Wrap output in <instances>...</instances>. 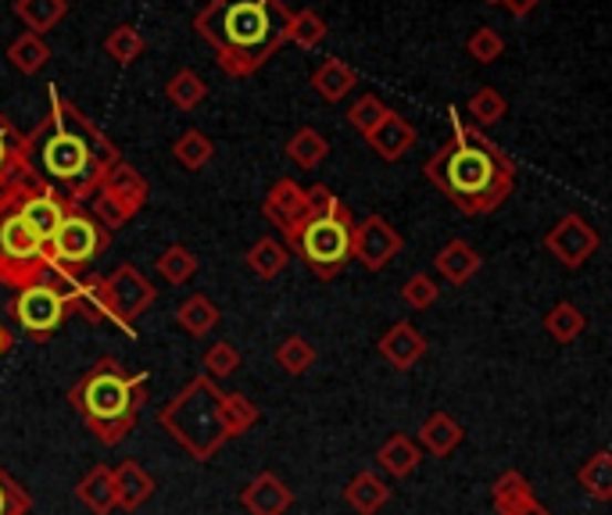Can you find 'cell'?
<instances>
[{
  "mask_svg": "<svg viewBox=\"0 0 612 515\" xmlns=\"http://www.w3.org/2000/svg\"><path fill=\"white\" fill-rule=\"evenodd\" d=\"M240 505L248 515H287L294 508V491L277 473H258L240 491Z\"/></svg>",
  "mask_w": 612,
  "mask_h": 515,
  "instance_id": "16",
  "label": "cell"
},
{
  "mask_svg": "<svg viewBox=\"0 0 612 515\" xmlns=\"http://www.w3.org/2000/svg\"><path fill=\"white\" fill-rule=\"evenodd\" d=\"M33 512V497L14 480L8 469H0V515H29Z\"/></svg>",
  "mask_w": 612,
  "mask_h": 515,
  "instance_id": "46",
  "label": "cell"
},
{
  "mask_svg": "<svg viewBox=\"0 0 612 515\" xmlns=\"http://www.w3.org/2000/svg\"><path fill=\"white\" fill-rule=\"evenodd\" d=\"M262 216L269 219V225H277L283 237L294 233L298 225L312 216L309 187H298L290 176L277 179V183H272V190L266 193V201H262Z\"/></svg>",
  "mask_w": 612,
  "mask_h": 515,
  "instance_id": "13",
  "label": "cell"
},
{
  "mask_svg": "<svg viewBox=\"0 0 612 515\" xmlns=\"http://www.w3.org/2000/svg\"><path fill=\"white\" fill-rule=\"evenodd\" d=\"M326 22L319 19L315 11H298V14H290V29H287V43H298L301 51H312V48H319V43L326 40Z\"/></svg>",
  "mask_w": 612,
  "mask_h": 515,
  "instance_id": "39",
  "label": "cell"
},
{
  "mask_svg": "<svg viewBox=\"0 0 612 515\" xmlns=\"http://www.w3.org/2000/svg\"><path fill=\"white\" fill-rule=\"evenodd\" d=\"M376 347H380V355H384V361H391L397 372H408L412 366H419L426 358V337L405 319L394 323L384 337H380Z\"/></svg>",
  "mask_w": 612,
  "mask_h": 515,
  "instance_id": "17",
  "label": "cell"
},
{
  "mask_svg": "<svg viewBox=\"0 0 612 515\" xmlns=\"http://www.w3.org/2000/svg\"><path fill=\"white\" fill-rule=\"evenodd\" d=\"M491 505L498 515H552L538 497H533L530 480L519 469H505L491 483Z\"/></svg>",
  "mask_w": 612,
  "mask_h": 515,
  "instance_id": "15",
  "label": "cell"
},
{
  "mask_svg": "<svg viewBox=\"0 0 612 515\" xmlns=\"http://www.w3.org/2000/svg\"><path fill=\"white\" fill-rule=\"evenodd\" d=\"M272 358H277V366L287 376H304L319 361V351H315V344L309 337H301V333H290V337L280 340L277 355H272Z\"/></svg>",
  "mask_w": 612,
  "mask_h": 515,
  "instance_id": "32",
  "label": "cell"
},
{
  "mask_svg": "<svg viewBox=\"0 0 612 515\" xmlns=\"http://www.w3.org/2000/svg\"><path fill=\"white\" fill-rule=\"evenodd\" d=\"M72 283L75 280H61L54 272H48L43 280L22 286L11 301L14 323H19L33 340H48L72 315Z\"/></svg>",
  "mask_w": 612,
  "mask_h": 515,
  "instance_id": "9",
  "label": "cell"
},
{
  "mask_svg": "<svg viewBox=\"0 0 612 515\" xmlns=\"http://www.w3.org/2000/svg\"><path fill=\"white\" fill-rule=\"evenodd\" d=\"M158 272L162 276L173 283V286H183V283H190L197 276V254L190 248H183V244H173V248H165L158 254Z\"/></svg>",
  "mask_w": 612,
  "mask_h": 515,
  "instance_id": "37",
  "label": "cell"
},
{
  "mask_svg": "<svg viewBox=\"0 0 612 515\" xmlns=\"http://www.w3.org/2000/svg\"><path fill=\"white\" fill-rule=\"evenodd\" d=\"M176 323H179V329H187L190 337H208V333L222 323V312H219V305H216L211 297H205V294H190L187 301H179Z\"/></svg>",
  "mask_w": 612,
  "mask_h": 515,
  "instance_id": "27",
  "label": "cell"
},
{
  "mask_svg": "<svg viewBox=\"0 0 612 515\" xmlns=\"http://www.w3.org/2000/svg\"><path fill=\"white\" fill-rule=\"evenodd\" d=\"M33 158L40 161L37 172H48L51 183L65 187L69 201L83 208L101 187V176L122 155L108 140V133L90 123L72 101L61 97L58 86H51V112L33 129Z\"/></svg>",
  "mask_w": 612,
  "mask_h": 515,
  "instance_id": "2",
  "label": "cell"
},
{
  "mask_svg": "<svg viewBox=\"0 0 612 515\" xmlns=\"http://www.w3.org/2000/svg\"><path fill=\"white\" fill-rule=\"evenodd\" d=\"M391 115V108L384 101H380L376 94H365V97H359L355 104H351V112H348V123L355 126L362 136H370L384 118Z\"/></svg>",
  "mask_w": 612,
  "mask_h": 515,
  "instance_id": "43",
  "label": "cell"
},
{
  "mask_svg": "<svg viewBox=\"0 0 612 515\" xmlns=\"http://www.w3.org/2000/svg\"><path fill=\"white\" fill-rule=\"evenodd\" d=\"M201 376H208V380H226V376H234L240 369V351L234 347V340H219L205 347L201 355Z\"/></svg>",
  "mask_w": 612,
  "mask_h": 515,
  "instance_id": "41",
  "label": "cell"
},
{
  "mask_svg": "<svg viewBox=\"0 0 612 515\" xmlns=\"http://www.w3.org/2000/svg\"><path fill=\"white\" fill-rule=\"evenodd\" d=\"M405 240L402 233L384 216H365L355 222V240H351V258L370 269V272H384L397 254H402Z\"/></svg>",
  "mask_w": 612,
  "mask_h": 515,
  "instance_id": "12",
  "label": "cell"
},
{
  "mask_svg": "<svg viewBox=\"0 0 612 515\" xmlns=\"http://www.w3.org/2000/svg\"><path fill=\"white\" fill-rule=\"evenodd\" d=\"M577 483L584 487V494L594 497V502H612V454L605 448L594 451L591 459L577 469Z\"/></svg>",
  "mask_w": 612,
  "mask_h": 515,
  "instance_id": "30",
  "label": "cell"
},
{
  "mask_svg": "<svg viewBox=\"0 0 612 515\" xmlns=\"http://www.w3.org/2000/svg\"><path fill=\"white\" fill-rule=\"evenodd\" d=\"M584 329H588V315L580 312L573 301H559V305L544 315V333L556 344H573Z\"/></svg>",
  "mask_w": 612,
  "mask_h": 515,
  "instance_id": "33",
  "label": "cell"
},
{
  "mask_svg": "<svg viewBox=\"0 0 612 515\" xmlns=\"http://www.w3.org/2000/svg\"><path fill=\"white\" fill-rule=\"evenodd\" d=\"M14 14L29 25V33L43 36L69 14V0H14Z\"/></svg>",
  "mask_w": 612,
  "mask_h": 515,
  "instance_id": "31",
  "label": "cell"
},
{
  "mask_svg": "<svg viewBox=\"0 0 612 515\" xmlns=\"http://www.w3.org/2000/svg\"><path fill=\"white\" fill-rule=\"evenodd\" d=\"M14 197H19V216L25 219V225L43 240V244L54 237L61 219L75 208L65 197V190L48 183L40 172L29 176V179H19V183H14Z\"/></svg>",
  "mask_w": 612,
  "mask_h": 515,
  "instance_id": "10",
  "label": "cell"
},
{
  "mask_svg": "<svg viewBox=\"0 0 612 515\" xmlns=\"http://www.w3.org/2000/svg\"><path fill=\"white\" fill-rule=\"evenodd\" d=\"M287 158L298 165V169H319V165L326 161L330 155V144H326V136L312 129V126H301L294 136L287 140Z\"/></svg>",
  "mask_w": 612,
  "mask_h": 515,
  "instance_id": "29",
  "label": "cell"
},
{
  "mask_svg": "<svg viewBox=\"0 0 612 515\" xmlns=\"http://www.w3.org/2000/svg\"><path fill=\"white\" fill-rule=\"evenodd\" d=\"M359 83V75L355 69H351L348 62H341V57H326L323 65L315 69L312 75V86H315V94L323 97L326 104H336V101H344L351 90H355Z\"/></svg>",
  "mask_w": 612,
  "mask_h": 515,
  "instance_id": "26",
  "label": "cell"
},
{
  "mask_svg": "<svg viewBox=\"0 0 612 515\" xmlns=\"http://www.w3.org/2000/svg\"><path fill=\"white\" fill-rule=\"evenodd\" d=\"M484 4H498V0H484Z\"/></svg>",
  "mask_w": 612,
  "mask_h": 515,
  "instance_id": "49",
  "label": "cell"
},
{
  "mask_svg": "<svg viewBox=\"0 0 612 515\" xmlns=\"http://www.w3.org/2000/svg\"><path fill=\"white\" fill-rule=\"evenodd\" d=\"M423 176L463 211V216H491L516 187V161L505 150L466 123L458 108H452V140L431 155Z\"/></svg>",
  "mask_w": 612,
  "mask_h": 515,
  "instance_id": "1",
  "label": "cell"
},
{
  "mask_svg": "<svg viewBox=\"0 0 612 515\" xmlns=\"http://www.w3.org/2000/svg\"><path fill=\"white\" fill-rule=\"evenodd\" d=\"M243 262H248V269L255 272L258 280H277L280 272L290 265V251L283 248V240L262 237V240H255V244L248 248Z\"/></svg>",
  "mask_w": 612,
  "mask_h": 515,
  "instance_id": "28",
  "label": "cell"
},
{
  "mask_svg": "<svg viewBox=\"0 0 612 515\" xmlns=\"http://www.w3.org/2000/svg\"><path fill=\"white\" fill-rule=\"evenodd\" d=\"M147 372H129L118 358L104 355L69 387V404L97 444L115 448L133 433L147 401Z\"/></svg>",
  "mask_w": 612,
  "mask_h": 515,
  "instance_id": "4",
  "label": "cell"
},
{
  "mask_svg": "<svg viewBox=\"0 0 612 515\" xmlns=\"http://www.w3.org/2000/svg\"><path fill=\"white\" fill-rule=\"evenodd\" d=\"M376 462L384 465V473H387V476L405 480V476H412V473H416V469H419L423 451H419V444L412 441L408 433H391L387 441L376 448Z\"/></svg>",
  "mask_w": 612,
  "mask_h": 515,
  "instance_id": "24",
  "label": "cell"
},
{
  "mask_svg": "<svg viewBox=\"0 0 612 515\" xmlns=\"http://www.w3.org/2000/svg\"><path fill=\"white\" fill-rule=\"evenodd\" d=\"M112 476H115V502H118L122 512H136L141 505L151 502V494L158 491V480L151 476L141 462H133V459L118 462L112 469Z\"/></svg>",
  "mask_w": 612,
  "mask_h": 515,
  "instance_id": "18",
  "label": "cell"
},
{
  "mask_svg": "<svg viewBox=\"0 0 612 515\" xmlns=\"http://www.w3.org/2000/svg\"><path fill=\"white\" fill-rule=\"evenodd\" d=\"M97 190L112 193V197H118V201H126L133 208H144L147 204V179L136 172L126 158H118L112 169L101 176V187Z\"/></svg>",
  "mask_w": 612,
  "mask_h": 515,
  "instance_id": "25",
  "label": "cell"
},
{
  "mask_svg": "<svg viewBox=\"0 0 612 515\" xmlns=\"http://www.w3.org/2000/svg\"><path fill=\"white\" fill-rule=\"evenodd\" d=\"M312 216L304 219L294 233L283 237L287 251H298L319 280H333L351 262V240H355V219L344 201H336L330 187H309Z\"/></svg>",
  "mask_w": 612,
  "mask_h": 515,
  "instance_id": "6",
  "label": "cell"
},
{
  "mask_svg": "<svg viewBox=\"0 0 612 515\" xmlns=\"http://www.w3.org/2000/svg\"><path fill=\"white\" fill-rule=\"evenodd\" d=\"M75 502H80L86 512L94 515H112L118 508L115 502V476H112V465H94L90 473L75 483Z\"/></svg>",
  "mask_w": 612,
  "mask_h": 515,
  "instance_id": "21",
  "label": "cell"
},
{
  "mask_svg": "<svg viewBox=\"0 0 612 515\" xmlns=\"http://www.w3.org/2000/svg\"><path fill=\"white\" fill-rule=\"evenodd\" d=\"M104 51H108V57H115L118 65H133L136 57L144 54V36L136 33L133 25H115L108 40H104Z\"/></svg>",
  "mask_w": 612,
  "mask_h": 515,
  "instance_id": "42",
  "label": "cell"
},
{
  "mask_svg": "<svg viewBox=\"0 0 612 515\" xmlns=\"http://www.w3.org/2000/svg\"><path fill=\"white\" fill-rule=\"evenodd\" d=\"M498 4H505V11L516 14V19H523V14H530L541 0H498Z\"/></svg>",
  "mask_w": 612,
  "mask_h": 515,
  "instance_id": "47",
  "label": "cell"
},
{
  "mask_svg": "<svg viewBox=\"0 0 612 515\" xmlns=\"http://www.w3.org/2000/svg\"><path fill=\"white\" fill-rule=\"evenodd\" d=\"M165 97H168V104H176L179 112H194L197 104L208 97V86L194 69H179L173 80L165 83Z\"/></svg>",
  "mask_w": 612,
  "mask_h": 515,
  "instance_id": "36",
  "label": "cell"
},
{
  "mask_svg": "<svg viewBox=\"0 0 612 515\" xmlns=\"http://www.w3.org/2000/svg\"><path fill=\"white\" fill-rule=\"evenodd\" d=\"M391 502V487H387V480L373 473V469H362V473H355L348 480V487H344V505L355 512V515H376V512H384Z\"/></svg>",
  "mask_w": 612,
  "mask_h": 515,
  "instance_id": "20",
  "label": "cell"
},
{
  "mask_svg": "<svg viewBox=\"0 0 612 515\" xmlns=\"http://www.w3.org/2000/svg\"><path fill=\"white\" fill-rule=\"evenodd\" d=\"M434 265H437V272L452 286H463V283H469L484 269V258H480L477 248H469L466 240H448V244L437 251Z\"/></svg>",
  "mask_w": 612,
  "mask_h": 515,
  "instance_id": "23",
  "label": "cell"
},
{
  "mask_svg": "<svg viewBox=\"0 0 612 515\" xmlns=\"http://www.w3.org/2000/svg\"><path fill=\"white\" fill-rule=\"evenodd\" d=\"M599 248H602L599 230H594L584 216H577V211L562 216L552 230L544 233V251L566 269H584Z\"/></svg>",
  "mask_w": 612,
  "mask_h": 515,
  "instance_id": "11",
  "label": "cell"
},
{
  "mask_svg": "<svg viewBox=\"0 0 612 515\" xmlns=\"http://www.w3.org/2000/svg\"><path fill=\"white\" fill-rule=\"evenodd\" d=\"M437 294H440V286L431 276H426V272H416V276H408L405 286H402V301H405L412 312L434 308L437 305Z\"/></svg>",
  "mask_w": 612,
  "mask_h": 515,
  "instance_id": "45",
  "label": "cell"
},
{
  "mask_svg": "<svg viewBox=\"0 0 612 515\" xmlns=\"http://www.w3.org/2000/svg\"><path fill=\"white\" fill-rule=\"evenodd\" d=\"M173 158L183 165L187 172H201L205 165L216 158V144H211V136H205L201 129H187L173 144Z\"/></svg>",
  "mask_w": 612,
  "mask_h": 515,
  "instance_id": "34",
  "label": "cell"
},
{
  "mask_svg": "<svg viewBox=\"0 0 612 515\" xmlns=\"http://www.w3.org/2000/svg\"><path fill=\"white\" fill-rule=\"evenodd\" d=\"M290 11L283 0H208L194 29L219 54L226 75H255L287 43Z\"/></svg>",
  "mask_w": 612,
  "mask_h": 515,
  "instance_id": "3",
  "label": "cell"
},
{
  "mask_svg": "<svg viewBox=\"0 0 612 515\" xmlns=\"http://www.w3.org/2000/svg\"><path fill=\"white\" fill-rule=\"evenodd\" d=\"M90 208H94V219L104 225V230H122L136 211L141 208H133V204H126V201H118V197H112V193H104V190H94V197H90Z\"/></svg>",
  "mask_w": 612,
  "mask_h": 515,
  "instance_id": "40",
  "label": "cell"
},
{
  "mask_svg": "<svg viewBox=\"0 0 612 515\" xmlns=\"http://www.w3.org/2000/svg\"><path fill=\"white\" fill-rule=\"evenodd\" d=\"M48 272V244L19 216V197H14L11 183L0 190V283L22 291V286L43 280Z\"/></svg>",
  "mask_w": 612,
  "mask_h": 515,
  "instance_id": "7",
  "label": "cell"
},
{
  "mask_svg": "<svg viewBox=\"0 0 612 515\" xmlns=\"http://www.w3.org/2000/svg\"><path fill=\"white\" fill-rule=\"evenodd\" d=\"M463 441H466V430L458 427V419L452 412H431L423 419L419 437H416L419 451L434 454V459H448V454L458 451Z\"/></svg>",
  "mask_w": 612,
  "mask_h": 515,
  "instance_id": "19",
  "label": "cell"
},
{
  "mask_svg": "<svg viewBox=\"0 0 612 515\" xmlns=\"http://www.w3.org/2000/svg\"><path fill=\"white\" fill-rule=\"evenodd\" d=\"M505 115H509V101H505L495 86H480L477 94L469 97V118H473V126L477 129L501 123Z\"/></svg>",
  "mask_w": 612,
  "mask_h": 515,
  "instance_id": "38",
  "label": "cell"
},
{
  "mask_svg": "<svg viewBox=\"0 0 612 515\" xmlns=\"http://www.w3.org/2000/svg\"><path fill=\"white\" fill-rule=\"evenodd\" d=\"M158 427L194 462H211L222 451V444L234 441L226 427V390L208 376H194L187 387L162 404Z\"/></svg>",
  "mask_w": 612,
  "mask_h": 515,
  "instance_id": "5",
  "label": "cell"
},
{
  "mask_svg": "<svg viewBox=\"0 0 612 515\" xmlns=\"http://www.w3.org/2000/svg\"><path fill=\"white\" fill-rule=\"evenodd\" d=\"M37 176L33 165V133H19L11 118L0 112V190Z\"/></svg>",
  "mask_w": 612,
  "mask_h": 515,
  "instance_id": "14",
  "label": "cell"
},
{
  "mask_svg": "<svg viewBox=\"0 0 612 515\" xmlns=\"http://www.w3.org/2000/svg\"><path fill=\"white\" fill-rule=\"evenodd\" d=\"M108 244H112V233L75 204L69 216L61 219L54 237L48 240V265L61 280H80V272L94 262V258L108 251Z\"/></svg>",
  "mask_w": 612,
  "mask_h": 515,
  "instance_id": "8",
  "label": "cell"
},
{
  "mask_svg": "<svg viewBox=\"0 0 612 515\" xmlns=\"http://www.w3.org/2000/svg\"><path fill=\"white\" fill-rule=\"evenodd\" d=\"M11 344H14V340H11V329H8L4 323H0V358H4V355L11 351Z\"/></svg>",
  "mask_w": 612,
  "mask_h": 515,
  "instance_id": "48",
  "label": "cell"
},
{
  "mask_svg": "<svg viewBox=\"0 0 612 515\" xmlns=\"http://www.w3.org/2000/svg\"><path fill=\"white\" fill-rule=\"evenodd\" d=\"M365 140H370V147L384 161H397V158H405L412 147H416V126L405 123L402 115L391 112L384 123H380L370 136H365Z\"/></svg>",
  "mask_w": 612,
  "mask_h": 515,
  "instance_id": "22",
  "label": "cell"
},
{
  "mask_svg": "<svg viewBox=\"0 0 612 515\" xmlns=\"http://www.w3.org/2000/svg\"><path fill=\"white\" fill-rule=\"evenodd\" d=\"M466 54H469L477 65H495L498 57L505 54V40L498 36V29L480 25L477 33H473V36L466 40Z\"/></svg>",
  "mask_w": 612,
  "mask_h": 515,
  "instance_id": "44",
  "label": "cell"
},
{
  "mask_svg": "<svg viewBox=\"0 0 612 515\" xmlns=\"http://www.w3.org/2000/svg\"><path fill=\"white\" fill-rule=\"evenodd\" d=\"M8 62L19 69L22 75H37L43 65L51 62V48H48V40L37 36V33H22L19 40L8 48Z\"/></svg>",
  "mask_w": 612,
  "mask_h": 515,
  "instance_id": "35",
  "label": "cell"
}]
</instances>
